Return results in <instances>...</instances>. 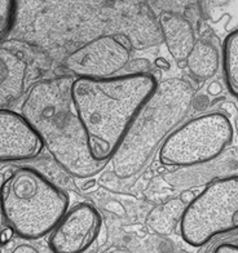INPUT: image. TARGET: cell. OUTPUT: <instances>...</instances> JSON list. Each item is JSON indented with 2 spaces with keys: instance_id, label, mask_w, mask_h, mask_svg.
<instances>
[{
  "instance_id": "cell-1",
  "label": "cell",
  "mask_w": 238,
  "mask_h": 253,
  "mask_svg": "<svg viewBox=\"0 0 238 253\" xmlns=\"http://www.w3.org/2000/svg\"><path fill=\"white\" fill-rule=\"evenodd\" d=\"M151 74L73 80L71 96L96 160L109 163L158 88Z\"/></svg>"
},
{
  "instance_id": "cell-2",
  "label": "cell",
  "mask_w": 238,
  "mask_h": 253,
  "mask_svg": "<svg viewBox=\"0 0 238 253\" xmlns=\"http://www.w3.org/2000/svg\"><path fill=\"white\" fill-rule=\"evenodd\" d=\"M70 77L48 78L33 84L21 105V114L41 136L56 163L77 178H90L107 163L92 155L90 138L75 110Z\"/></svg>"
},
{
  "instance_id": "cell-3",
  "label": "cell",
  "mask_w": 238,
  "mask_h": 253,
  "mask_svg": "<svg viewBox=\"0 0 238 253\" xmlns=\"http://www.w3.org/2000/svg\"><path fill=\"white\" fill-rule=\"evenodd\" d=\"M194 89L189 82L170 78L158 84L122 146L111 159L118 178H131L149 164L157 149L176 130L190 110Z\"/></svg>"
},
{
  "instance_id": "cell-4",
  "label": "cell",
  "mask_w": 238,
  "mask_h": 253,
  "mask_svg": "<svg viewBox=\"0 0 238 253\" xmlns=\"http://www.w3.org/2000/svg\"><path fill=\"white\" fill-rule=\"evenodd\" d=\"M1 214L14 234L35 240L52 233L66 214L64 190L31 167H18L1 183Z\"/></svg>"
},
{
  "instance_id": "cell-5",
  "label": "cell",
  "mask_w": 238,
  "mask_h": 253,
  "mask_svg": "<svg viewBox=\"0 0 238 253\" xmlns=\"http://www.w3.org/2000/svg\"><path fill=\"white\" fill-rule=\"evenodd\" d=\"M238 230V176L210 182L183 211L180 233L191 247H202Z\"/></svg>"
},
{
  "instance_id": "cell-6",
  "label": "cell",
  "mask_w": 238,
  "mask_h": 253,
  "mask_svg": "<svg viewBox=\"0 0 238 253\" xmlns=\"http://www.w3.org/2000/svg\"><path fill=\"white\" fill-rule=\"evenodd\" d=\"M233 126L222 113H210L176 128L159 150L161 163L190 167L218 158L231 145Z\"/></svg>"
},
{
  "instance_id": "cell-7",
  "label": "cell",
  "mask_w": 238,
  "mask_h": 253,
  "mask_svg": "<svg viewBox=\"0 0 238 253\" xmlns=\"http://www.w3.org/2000/svg\"><path fill=\"white\" fill-rule=\"evenodd\" d=\"M131 58L128 44L114 35H101L66 57L65 65L77 78L107 79L117 77Z\"/></svg>"
},
{
  "instance_id": "cell-8",
  "label": "cell",
  "mask_w": 238,
  "mask_h": 253,
  "mask_svg": "<svg viewBox=\"0 0 238 253\" xmlns=\"http://www.w3.org/2000/svg\"><path fill=\"white\" fill-rule=\"evenodd\" d=\"M102 226L100 213L90 204H78L66 212L50 233L53 253H83L97 239Z\"/></svg>"
},
{
  "instance_id": "cell-9",
  "label": "cell",
  "mask_w": 238,
  "mask_h": 253,
  "mask_svg": "<svg viewBox=\"0 0 238 253\" xmlns=\"http://www.w3.org/2000/svg\"><path fill=\"white\" fill-rule=\"evenodd\" d=\"M44 143L33 124L20 113L0 110V160L22 162L37 158Z\"/></svg>"
},
{
  "instance_id": "cell-10",
  "label": "cell",
  "mask_w": 238,
  "mask_h": 253,
  "mask_svg": "<svg viewBox=\"0 0 238 253\" xmlns=\"http://www.w3.org/2000/svg\"><path fill=\"white\" fill-rule=\"evenodd\" d=\"M159 27L172 58L178 62L188 60L189 54L197 44L190 22L179 14L166 12L159 16Z\"/></svg>"
},
{
  "instance_id": "cell-11",
  "label": "cell",
  "mask_w": 238,
  "mask_h": 253,
  "mask_svg": "<svg viewBox=\"0 0 238 253\" xmlns=\"http://www.w3.org/2000/svg\"><path fill=\"white\" fill-rule=\"evenodd\" d=\"M1 80H0V98L1 107L5 103L18 100L26 89L27 63L7 47L0 50Z\"/></svg>"
},
{
  "instance_id": "cell-12",
  "label": "cell",
  "mask_w": 238,
  "mask_h": 253,
  "mask_svg": "<svg viewBox=\"0 0 238 253\" xmlns=\"http://www.w3.org/2000/svg\"><path fill=\"white\" fill-rule=\"evenodd\" d=\"M220 63L218 50L207 42H198L187 60V66L195 79L207 80L216 74Z\"/></svg>"
},
{
  "instance_id": "cell-13",
  "label": "cell",
  "mask_w": 238,
  "mask_h": 253,
  "mask_svg": "<svg viewBox=\"0 0 238 253\" xmlns=\"http://www.w3.org/2000/svg\"><path fill=\"white\" fill-rule=\"evenodd\" d=\"M222 66L229 92L238 97V29L228 34L223 43Z\"/></svg>"
},
{
  "instance_id": "cell-14",
  "label": "cell",
  "mask_w": 238,
  "mask_h": 253,
  "mask_svg": "<svg viewBox=\"0 0 238 253\" xmlns=\"http://www.w3.org/2000/svg\"><path fill=\"white\" fill-rule=\"evenodd\" d=\"M17 16V1L1 0L0 1V38L4 40L13 29Z\"/></svg>"
},
{
  "instance_id": "cell-15",
  "label": "cell",
  "mask_w": 238,
  "mask_h": 253,
  "mask_svg": "<svg viewBox=\"0 0 238 253\" xmlns=\"http://www.w3.org/2000/svg\"><path fill=\"white\" fill-rule=\"evenodd\" d=\"M214 253H238V244H232V243H225L219 246Z\"/></svg>"
},
{
  "instance_id": "cell-16",
  "label": "cell",
  "mask_w": 238,
  "mask_h": 253,
  "mask_svg": "<svg viewBox=\"0 0 238 253\" xmlns=\"http://www.w3.org/2000/svg\"><path fill=\"white\" fill-rule=\"evenodd\" d=\"M12 253H39L37 248H34L30 244H21L12 251Z\"/></svg>"
},
{
  "instance_id": "cell-17",
  "label": "cell",
  "mask_w": 238,
  "mask_h": 253,
  "mask_svg": "<svg viewBox=\"0 0 238 253\" xmlns=\"http://www.w3.org/2000/svg\"><path fill=\"white\" fill-rule=\"evenodd\" d=\"M13 233H14L13 229H12V227H9V226H8V230L4 229L3 231H1V234H3V235H1V237H3V244L7 243L8 240L10 239V237H12V234H13Z\"/></svg>"
}]
</instances>
